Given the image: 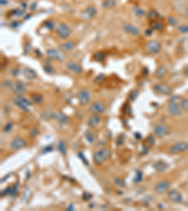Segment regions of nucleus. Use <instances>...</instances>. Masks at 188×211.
Wrapping results in <instances>:
<instances>
[{"label": "nucleus", "mask_w": 188, "mask_h": 211, "mask_svg": "<svg viewBox=\"0 0 188 211\" xmlns=\"http://www.w3.org/2000/svg\"><path fill=\"white\" fill-rule=\"evenodd\" d=\"M138 96V91L137 89H133L132 90V92L130 93V96H129V98H130V101L132 102H135L137 100V98Z\"/></svg>", "instance_id": "nucleus-37"}, {"label": "nucleus", "mask_w": 188, "mask_h": 211, "mask_svg": "<svg viewBox=\"0 0 188 211\" xmlns=\"http://www.w3.org/2000/svg\"><path fill=\"white\" fill-rule=\"evenodd\" d=\"M169 152L171 154H181L183 152L188 151V143L181 141V142L175 143L169 147Z\"/></svg>", "instance_id": "nucleus-7"}, {"label": "nucleus", "mask_w": 188, "mask_h": 211, "mask_svg": "<svg viewBox=\"0 0 188 211\" xmlns=\"http://www.w3.org/2000/svg\"><path fill=\"white\" fill-rule=\"evenodd\" d=\"M54 118H55L58 122L62 123V124H67L70 122V117L67 115H65L64 113H62L61 111L54 112Z\"/></svg>", "instance_id": "nucleus-19"}, {"label": "nucleus", "mask_w": 188, "mask_h": 211, "mask_svg": "<svg viewBox=\"0 0 188 211\" xmlns=\"http://www.w3.org/2000/svg\"><path fill=\"white\" fill-rule=\"evenodd\" d=\"M124 140H125V137H124V135L123 134H120L118 137V139H117V141H116V144H117V146H122L123 145V143H124Z\"/></svg>", "instance_id": "nucleus-39"}, {"label": "nucleus", "mask_w": 188, "mask_h": 211, "mask_svg": "<svg viewBox=\"0 0 188 211\" xmlns=\"http://www.w3.org/2000/svg\"><path fill=\"white\" fill-rule=\"evenodd\" d=\"M170 188V182L167 181V179H163L160 180L159 182H157L155 186H154V191L157 194H165L166 192H167L169 191Z\"/></svg>", "instance_id": "nucleus-6"}, {"label": "nucleus", "mask_w": 188, "mask_h": 211, "mask_svg": "<svg viewBox=\"0 0 188 211\" xmlns=\"http://www.w3.org/2000/svg\"><path fill=\"white\" fill-rule=\"evenodd\" d=\"M11 73L13 74V76L14 77H16V76H18L19 75V73H20V70L18 69V68H13L12 70H11Z\"/></svg>", "instance_id": "nucleus-50"}, {"label": "nucleus", "mask_w": 188, "mask_h": 211, "mask_svg": "<svg viewBox=\"0 0 188 211\" xmlns=\"http://www.w3.org/2000/svg\"><path fill=\"white\" fill-rule=\"evenodd\" d=\"M161 48H162L161 43L159 41L154 40V39L148 41L146 44V50L150 54H158L161 51Z\"/></svg>", "instance_id": "nucleus-11"}, {"label": "nucleus", "mask_w": 188, "mask_h": 211, "mask_svg": "<svg viewBox=\"0 0 188 211\" xmlns=\"http://www.w3.org/2000/svg\"><path fill=\"white\" fill-rule=\"evenodd\" d=\"M73 209H74V207H73V205H70L68 207H67V210H73Z\"/></svg>", "instance_id": "nucleus-56"}, {"label": "nucleus", "mask_w": 188, "mask_h": 211, "mask_svg": "<svg viewBox=\"0 0 188 211\" xmlns=\"http://www.w3.org/2000/svg\"><path fill=\"white\" fill-rule=\"evenodd\" d=\"M12 101L17 107H19L23 111H24V112L29 111V107L31 106V102L28 100V98L23 97L22 95H17L16 97L13 98Z\"/></svg>", "instance_id": "nucleus-2"}, {"label": "nucleus", "mask_w": 188, "mask_h": 211, "mask_svg": "<svg viewBox=\"0 0 188 211\" xmlns=\"http://www.w3.org/2000/svg\"><path fill=\"white\" fill-rule=\"evenodd\" d=\"M167 111L172 117H180L182 114V109L177 102H169L167 106Z\"/></svg>", "instance_id": "nucleus-10"}, {"label": "nucleus", "mask_w": 188, "mask_h": 211, "mask_svg": "<svg viewBox=\"0 0 188 211\" xmlns=\"http://www.w3.org/2000/svg\"><path fill=\"white\" fill-rule=\"evenodd\" d=\"M57 148H58V150L61 154L66 155V153H67V146H66V144H65L64 141H59L58 144Z\"/></svg>", "instance_id": "nucleus-28"}, {"label": "nucleus", "mask_w": 188, "mask_h": 211, "mask_svg": "<svg viewBox=\"0 0 188 211\" xmlns=\"http://www.w3.org/2000/svg\"><path fill=\"white\" fill-rule=\"evenodd\" d=\"M116 1L115 0H104L103 2L102 6L103 9H113L116 6Z\"/></svg>", "instance_id": "nucleus-27"}, {"label": "nucleus", "mask_w": 188, "mask_h": 211, "mask_svg": "<svg viewBox=\"0 0 188 211\" xmlns=\"http://www.w3.org/2000/svg\"><path fill=\"white\" fill-rule=\"evenodd\" d=\"M77 156H78V158L81 160L82 161H83V163L84 164H86L87 166L88 165V161H87V159H86V157L84 156V154L82 153V152H79L78 154H77Z\"/></svg>", "instance_id": "nucleus-44"}, {"label": "nucleus", "mask_w": 188, "mask_h": 211, "mask_svg": "<svg viewBox=\"0 0 188 211\" xmlns=\"http://www.w3.org/2000/svg\"><path fill=\"white\" fill-rule=\"evenodd\" d=\"M151 26H152V30H157V31H159V30H162L163 29V24H161V23H159V22H153L152 24H151Z\"/></svg>", "instance_id": "nucleus-32"}, {"label": "nucleus", "mask_w": 188, "mask_h": 211, "mask_svg": "<svg viewBox=\"0 0 188 211\" xmlns=\"http://www.w3.org/2000/svg\"><path fill=\"white\" fill-rule=\"evenodd\" d=\"M178 30L181 33H188V24H182L178 27Z\"/></svg>", "instance_id": "nucleus-43"}, {"label": "nucleus", "mask_w": 188, "mask_h": 211, "mask_svg": "<svg viewBox=\"0 0 188 211\" xmlns=\"http://www.w3.org/2000/svg\"><path fill=\"white\" fill-rule=\"evenodd\" d=\"M142 152H141V154H145V153H148V147L146 148V146H143V147H142Z\"/></svg>", "instance_id": "nucleus-53"}, {"label": "nucleus", "mask_w": 188, "mask_h": 211, "mask_svg": "<svg viewBox=\"0 0 188 211\" xmlns=\"http://www.w3.org/2000/svg\"><path fill=\"white\" fill-rule=\"evenodd\" d=\"M167 72V68L165 66H160V67L157 68L156 72H155V77L157 79H162V78H164L166 76Z\"/></svg>", "instance_id": "nucleus-24"}, {"label": "nucleus", "mask_w": 188, "mask_h": 211, "mask_svg": "<svg viewBox=\"0 0 188 211\" xmlns=\"http://www.w3.org/2000/svg\"><path fill=\"white\" fill-rule=\"evenodd\" d=\"M122 29L125 33L131 35V36H138L140 34V30L139 28H137V26H135L133 24H124L122 25Z\"/></svg>", "instance_id": "nucleus-17"}, {"label": "nucleus", "mask_w": 188, "mask_h": 211, "mask_svg": "<svg viewBox=\"0 0 188 211\" xmlns=\"http://www.w3.org/2000/svg\"><path fill=\"white\" fill-rule=\"evenodd\" d=\"M133 12L137 17H139V18H143L146 16V11L140 7H135L133 9Z\"/></svg>", "instance_id": "nucleus-25"}, {"label": "nucleus", "mask_w": 188, "mask_h": 211, "mask_svg": "<svg viewBox=\"0 0 188 211\" xmlns=\"http://www.w3.org/2000/svg\"><path fill=\"white\" fill-rule=\"evenodd\" d=\"M183 72H184V74H185V75H187V76H188V67H186V68L183 69Z\"/></svg>", "instance_id": "nucleus-57"}, {"label": "nucleus", "mask_w": 188, "mask_h": 211, "mask_svg": "<svg viewBox=\"0 0 188 211\" xmlns=\"http://www.w3.org/2000/svg\"><path fill=\"white\" fill-rule=\"evenodd\" d=\"M142 178H143V173H142V171L137 170V173H136L135 177H133V182H135V183H139V182L142 181Z\"/></svg>", "instance_id": "nucleus-31"}, {"label": "nucleus", "mask_w": 188, "mask_h": 211, "mask_svg": "<svg viewBox=\"0 0 188 211\" xmlns=\"http://www.w3.org/2000/svg\"><path fill=\"white\" fill-rule=\"evenodd\" d=\"M153 133L159 138H163L169 133V128L166 124H156L153 127Z\"/></svg>", "instance_id": "nucleus-8"}, {"label": "nucleus", "mask_w": 188, "mask_h": 211, "mask_svg": "<svg viewBox=\"0 0 188 211\" xmlns=\"http://www.w3.org/2000/svg\"><path fill=\"white\" fill-rule=\"evenodd\" d=\"M46 54L49 58L51 59H56L58 61H62L63 58H64V55L62 54V53L57 49H54V48H51V49H48L46 50Z\"/></svg>", "instance_id": "nucleus-16"}, {"label": "nucleus", "mask_w": 188, "mask_h": 211, "mask_svg": "<svg viewBox=\"0 0 188 211\" xmlns=\"http://www.w3.org/2000/svg\"><path fill=\"white\" fill-rule=\"evenodd\" d=\"M39 129L37 128V127H34V128H32L30 130V131H29L30 137H36V136L39 135Z\"/></svg>", "instance_id": "nucleus-40"}, {"label": "nucleus", "mask_w": 188, "mask_h": 211, "mask_svg": "<svg viewBox=\"0 0 188 211\" xmlns=\"http://www.w3.org/2000/svg\"><path fill=\"white\" fill-rule=\"evenodd\" d=\"M74 46H75L74 41L69 40V41H65V42H63V43H61L59 45V49L62 52H68V51H71L72 49H73Z\"/></svg>", "instance_id": "nucleus-23"}, {"label": "nucleus", "mask_w": 188, "mask_h": 211, "mask_svg": "<svg viewBox=\"0 0 188 211\" xmlns=\"http://www.w3.org/2000/svg\"><path fill=\"white\" fill-rule=\"evenodd\" d=\"M23 72H24V75L26 79H28V80H34L37 78V73L35 70H33L31 68H28V67H26L24 68L23 70Z\"/></svg>", "instance_id": "nucleus-22"}, {"label": "nucleus", "mask_w": 188, "mask_h": 211, "mask_svg": "<svg viewBox=\"0 0 188 211\" xmlns=\"http://www.w3.org/2000/svg\"><path fill=\"white\" fill-rule=\"evenodd\" d=\"M111 156V151L107 147H102L94 152L93 154V162L96 165H101L105 162Z\"/></svg>", "instance_id": "nucleus-1"}, {"label": "nucleus", "mask_w": 188, "mask_h": 211, "mask_svg": "<svg viewBox=\"0 0 188 211\" xmlns=\"http://www.w3.org/2000/svg\"><path fill=\"white\" fill-rule=\"evenodd\" d=\"M168 22H169V24H171V25H176L177 24V23H178V21L174 18L173 16H170V17H168Z\"/></svg>", "instance_id": "nucleus-47"}, {"label": "nucleus", "mask_w": 188, "mask_h": 211, "mask_svg": "<svg viewBox=\"0 0 188 211\" xmlns=\"http://www.w3.org/2000/svg\"><path fill=\"white\" fill-rule=\"evenodd\" d=\"M92 198V195L90 194V193H88V192H83V194H82V199L84 200V201H88V200H90Z\"/></svg>", "instance_id": "nucleus-45"}, {"label": "nucleus", "mask_w": 188, "mask_h": 211, "mask_svg": "<svg viewBox=\"0 0 188 211\" xmlns=\"http://www.w3.org/2000/svg\"><path fill=\"white\" fill-rule=\"evenodd\" d=\"M153 90L161 95H169L172 92V88L166 83H157L153 87Z\"/></svg>", "instance_id": "nucleus-13"}, {"label": "nucleus", "mask_w": 188, "mask_h": 211, "mask_svg": "<svg viewBox=\"0 0 188 211\" xmlns=\"http://www.w3.org/2000/svg\"><path fill=\"white\" fill-rule=\"evenodd\" d=\"M9 191H10V187H8L5 189V191H3L1 192V196H6V195H9Z\"/></svg>", "instance_id": "nucleus-49"}, {"label": "nucleus", "mask_w": 188, "mask_h": 211, "mask_svg": "<svg viewBox=\"0 0 188 211\" xmlns=\"http://www.w3.org/2000/svg\"><path fill=\"white\" fill-rule=\"evenodd\" d=\"M53 150V147H52V146H46L44 149H43V153H47V152H51Z\"/></svg>", "instance_id": "nucleus-51"}, {"label": "nucleus", "mask_w": 188, "mask_h": 211, "mask_svg": "<svg viewBox=\"0 0 188 211\" xmlns=\"http://www.w3.org/2000/svg\"><path fill=\"white\" fill-rule=\"evenodd\" d=\"M12 127H13V123L11 121H9L8 123L5 124L4 128H3V131L4 132H9L12 130Z\"/></svg>", "instance_id": "nucleus-38"}, {"label": "nucleus", "mask_w": 188, "mask_h": 211, "mask_svg": "<svg viewBox=\"0 0 188 211\" xmlns=\"http://www.w3.org/2000/svg\"><path fill=\"white\" fill-rule=\"evenodd\" d=\"M180 105L183 111L188 112V98H182L180 102Z\"/></svg>", "instance_id": "nucleus-36"}, {"label": "nucleus", "mask_w": 188, "mask_h": 211, "mask_svg": "<svg viewBox=\"0 0 188 211\" xmlns=\"http://www.w3.org/2000/svg\"><path fill=\"white\" fill-rule=\"evenodd\" d=\"M96 8L94 6H89L81 12V17L84 20H90L96 15Z\"/></svg>", "instance_id": "nucleus-14"}, {"label": "nucleus", "mask_w": 188, "mask_h": 211, "mask_svg": "<svg viewBox=\"0 0 188 211\" xmlns=\"http://www.w3.org/2000/svg\"><path fill=\"white\" fill-rule=\"evenodd\" d=\"M152 32V29H148V31H146V35H151Z\"/></svg>", "instance_id": "nucleus-58"}, {"label": "nucleus", "mask_w": 188, "mask_h": 211, "mask_svg": "<svg viewBox=\"0 0 188 211\" xmlns=\"http://www.w3.org/2000/svg\"><path fill=\"white\" fill-rule=\"evenodd\" d=\"M77 100L82 106H86L91 100L90 93L88 89H81L77 94Z\"/></svg>", "instance_id": "nucleus-9"}, {"label": "nucleus", "mask_w": 188, "mask_h": 211, "mask_svg": "<svg viewBox=\"0 0 188 211\" xmlns=\"http://www.w3.org/2000/svg\"><path fill=\"white\" fill-rule=\"evenodd\" d=\"M115 184L119 186V187H124L125 186V183H124V180L119 178V177H117L115 178Z\"/></svg>", "instance_id": "nucleus-42"}, {"label": "nucleus", "mask_w": 188, "mask_h": 211, "mask_svg": "<svg viewBox=\"0 0 188 211\" xmlns=\"http://www.w3.org/2000/svg\"><path fill=\"white\" fill-rule=\"evenodd\" d=\"M156 14H157V13H156L155 10H150L149 13H148V17H149L150 19H154V18L157 17Z\"/></svg>", "instance_id": "nucleus-46"}, {"label": "nucleus", "mask_w": 188, "mask_h": 211, "mask_svg": "<svg viewBox=\"0 0 188 211\" xmlns=\"http://www.w3.org/2000/svg\"><path fill=\"white\" fill-rule=\"evenodd\" d=\"M93 58L96 61H102L105 58V53L103 52H97L93 54Z\"/></svg>", "instance_id": "nucleus-29"}, {"label": "nucleus", "mask_w": 188, "mask_h": 211, "mask_svg": "<svg viewBox=\"0 0 188 211\" xmlns=\"http://www.w3.org/2000/svg\"><path fill=\"white\" fill-rule=\"evenodd\" d=\"M32 100L35 103L39 104L43 102V96L39 94H33L32 95Z\"/></svg>", "instance_id": "nucleus-33"}, {"label": "nucleus", "mask_w": 188, "mask_h": 211, "mask_svg": "<svg viewBox=\"0 0 188 211\" xmlns=\"http://www.w3.org/2000/svg\"><path fill=\"white\" fill-rule=\"evenodd\" d=\"M135 135H136V138H137V139H141V137H142V136H141V134H140V133H138V132H136V133H135Z\"/></svg>", "instance_id": "nucleus-54"}, {"label": "nucleus", "mask_w": 188, "mask_h": 211, "mask_svg": "<svg viewBox=\"0 0 188 211\" xmlns=\"http://www.w3.org/2000/svg\"><path fill=\"white\" fill-rule=\"evenodd\" d=\"M167 199L175 204H180L182 202V196L177 190H169L167 191Z\"/></svg>", "instance_id": "nucleus-12"}, {"label": "nucleus", "mask_w": 188, "mask_h": 211, "mask_svg": "<svg viewBox=\"0 0 188 211\" xmlns=\"http://www.w3.org/2000/svg\"><path fill=\"white\" fill-rule=\"evenodd\" d=\"M103 78H104V75H103V74H99V75L95 78V82H96L97 83H101V82L103 80Z\"/></svg>", "instance_id": "nucleus-48"}, {"label": "nucleus", "mask_w": 188, "mask_h": 211, "mask_svg": "<svg viewBox=\"0 0 188 211\" xmlns=\"http://www.w3.org/2000/svg\"><path fill=\"white\" fill-rule=\"evenodd\" d=\"M41 117H42V118H43L44 120H48V119H50V118H54V113L45 111V112L43 113Z\"/></svg>", "instance_id": "nucleus-35"}, {"label": "nucleus", "mask_w": 188, "mask_h": 211, "mask_svg": "<svg viewBox=\"0 0 188 211\" xmlns=\"http://www.w3.org/2000/svg\"><path fill=\"white\" fill-rule=\"evenodd\" d=\"M67 68H68V69L71 70L72 72L76 73V74H79V73L82 72V68H81V66H80L78 63L73 62V61H71V62H69V63H67Z\"/></svg>", "instance_id": "nucleus-21"}, {"label": "nucleus", "mask_w": 188, "mask_h": 211, "mask_svg": "<svg viewBox=\"0 0 188 211\" xmlns=\"http://www.w3.org/2000/svg\"><path fill=\"white\" fill-rule=\"evenodd\" d=\"M146 143H147V145L149 146H154V144H155V137H154V135L150 134L149 136H148L147 139H146Z\"/></svg>", "instance_id": "nucleus-30"}, {"label": "nucleus", "mask_w": 188, "mask_h": 211, "mask_svg": "<svg viewBox=\"0 0 188 211\" xmlns=\"http://www.w3.org/2000/svg\"><path fill=\"white\" fill-rule=\"evenodd\" d=\"M9 88L13 93H15L17 95H23L25 92V86H24V83L22 82L11 83Z\"/></svg>", "instance_id": "nucleus-15"}, {"label": "nucleus", "mask_w": 188, "mask_h": 211, "mask_svg": "<svg viewBox=\"0 0 188 211\" xmlns=\"http://www.w3.org/2000/svg\"><path fill=\"white\" fill-rule=\"evenodd\" d=\"M85 139L89 144H93L94 142H95L96 137H95V134H94L91 131H87L85 132Z\"/></svg>", "instance_id": "nucleus-26"}, {"label": "nucleus", "mask_w": 188, "mask_h": 211, "mask_svg": "<svg viewBox=\"0 0 188 211\" xmlns=\"http://www.w3.org/2000/svg\"><path fill=\"white\" fill-rule=\"evenodd\" d=\"M18 188H19V183L17 182L15 185H13L12 187H10V191H9V195L14 197L16 196L17 194V191H18Z\"/></svg>", "instance_id": "nucleus-34"}, {"label": "nucleus", "mask_w": 188, "mask_h": 211, "mask_svg": "<svg viewBox=\"0 0 188 211\" xmlns=\"http://www.w3.org/2000/svg\"><path fill=\"white\" fill-rule=\"evenodd\" d=\"M100 123H101L100 115H94V114H91V116L88 118V121H87V125L91 129L97 128Z\"/></svg>", "instance_id": "nucleus-18"}, {"label": "nucleus", "mask_w": 188, "mask_h": 211, "mask_svg": "<svg viewBox=\"0 0 188 211\" xmlns=\"http://www.w3.org/2000/svg\"><path fill=\"white\" fill-rule=\"evenodd\" d=\"M56 32H57L58 36L59 37V39H68L71 36L72 29H71V27L68 24H65V23H59L57 25Z\"/></svg>", "instance_id": "nucleus-3"}, {"label": "nucleus", "mask_w": 188, "mask_h": 211, "mask_svg": "<svg viewBox=\"0 0 188 211\" xmlns=\"http://www.w3.org/2000/svg\"><path fill=\"white\" fill-rule=\"evenodd\" d=\"M43 69H44V72L47 73V74H53L54 73V68L51 65H45L43 67Z\"/></svg>", "instance_id": "nucleus-41"}, {"label": "nucleus", "mask_w": 188, "mask_h": 211, "mask_svg": "<svg viewBox=\"0 0 188 211\" xmlns=\"http://www.w3.org/2000/svg\"><path fill=\"white\" fill-rule=\"evenodd\" d=\"M8 4L7 0H1V6H6Z\"/></svg>", "instance_id": "nucleus-55"}, {"label": "nucleus", "mask_w": 188, "mask_h": 211, "mask_svg": "<svg viewBox=\"0 0 188 211\" xmlns=\"http://www.w3.org/2000/svg\"><path fill=\"white\" fill-rule=\"evenodd\" d=\"M54 25H55V24H54L53 22H51V21H50V22H47V23H46V26H47V27L49 28V29H52V28L54 27Z\"/></svg>", "instance_id": "nucleus-52"}, {"label": "nucleus", "mask_w": 188, "mask_h": 211, "mask_svg": "<svg viewBox=\"0 0 188 211\" xmlns=\"http://www.w3.org/2000/svg\"><path fill=\"white\" fill-rule=\"evenodd\" d=\"M152 167H153V169H154V170H155L156 172H158V173H163V172H165V171L167 170V169L168 165H167V163H166V162L163 161H155V162L153 163Z\"/></svg>", "instance_id": "nucleus-20"}, {"label": "nucleus", "mask_w": 188, "mask_h": 211, "mask_svg": "<svg viewBox=\"0 0 188 211\" xmlns=\"http://www.w3.org/2000/svg\"><path fill=\"white\" fill-rule=\"evenodd\" d=\"M88 111H89L90 114L102 115L106 111V106L103 102L97 101V102H94L93 103H91V105L88 108Z\"/></svg>", "instance_id": "nucleus-4"}, {"label": "nucleus", "mask_w": 188, "mask_h": 211, "mask_svg": "<svg viewBox=\"0 0 188 211\" xmlns=\"http://www.w3.org/2000/svg\"><path fill=\"white\" fill-rule=\"evenodd\" d=\"M26 145H28V142H26V140L21 136H17L15 138H13L10 143H9V147L12 149V150H19V149H22L24 147L26 146Z\"/></svg>", "instance_id": "nucleus-5"}]
</instances>
